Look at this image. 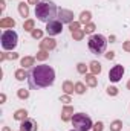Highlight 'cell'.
<instances>
[{
  "label": "cell",
  "mask_w": 130,
  "mask_h": 131,
  "mask_svg": "<svg viewBox=\"0 0 130 131\" xmlns=\"http://www.w3.org/2000/svg\"><path fill=\"white\" fill-rule=\"evenodd\" d=\"M87 69H89V67L84 64V63H78V64H77V70H78L80 73H83V75L87 73Z\"/></svg>",
  "instance_id": "obj_28"
},
{
  "label": "cell",
  "mask_w": 130,
  "mask_h": 131,
  "mask_svg": "<svg viewBox=\"0 0 130 131\" xmlns=\"http://www.w3.org/2000/svg\"><path fill=\"white\" fill-rule=\"evenodd\" d=\"M94 131H103V122H97L94 125Z\"/></svg>",
  "instance_id": "obj_33"
},
{
  "label": "cell",
  "mask_w": 130,
  "mask_h": 131,
  "mask_svg": "<svg viewBox=\"0 0 130 131\" xmlns=\"http://www.w3.org/2000/svg\"><path fill=\"white\" fill-rule=\"evenodd\" d=\"M5 101H6V95H5V93H2V95H0V104H3Z\"/></svg>",
  "instance_id": "obj_37"
},
{
  "label": "cell",
  "mask_w": 130,
  "mask_h": 131,
  "mask_svg": "<svg viewBox=\"0 0 130 131\" xmlns=\"http://www.w3.org/2000/svg\"><path fill=\"white\" fill-rule=\"evenodd\" d=\"M20 131H37V124L32 119H25L20 125Z\"/></svg>",
  "instance_id": "obj_10"
},
{
  "label": "cell",
  "mask_w": 130,
  "mask_h": 131,
  "mask_svg": "<svg viewBox=\"0 0 130 131\" xmlns=\"http://www.w3.org/2000/svg\"><path fill=\"white\" fill-rule=\"evenodd\" d=\"M86 84H87L89 87H97L98 85L97 75H94V73H86Z\"/></svg>",
  "instance_id": "obj_13"
},
{
  "label": "cell",
  "mask_w": 130,
  "mask_h": 131,
  "mask_svg": "<svg viewBox=\"0 0 130 131\" xmlns=\"http://www.w3.org/2000/svg\"><path fill=\"white\" fill-rule=\"evenodd\" d=\"M15 26V20L14 18H9V17H5V18H2L0 20V28H3V29H6V28H14Z\"/></svg>",
  "instance_id": "obj_12"
},
{
  "label": "cell",
  "mask_w": 130,
  "mask_h": 131,
  "mask_svg": "<svg viewBox=\"0 0 130 131\" xmlns=\"http://www.w3.org/2000/svg\"><path fill=\"white\" fill-rule=\"evenodd\" d=\"M17 41H18V35L14 31H5L2 34V47L5 50H12L15 49L17 46Z\"/></svg>",
  "instance_id": "obj_5"
},
{
  "label": "cell",
  "mask_w": 130,
  "mask_h": 131,
  "mask_svg": "<svg viewBox=\"0 0 130 131\" xmlns=\"http://www.w3.org/2000/svg\"><path fill=\"white\" fill-rule=\"evenodd\" d=\"M84 92H86V85H84L83 82H77V84H75V93L83 95Z\"/></svg>",
  "instance_id": "obj_25"
},
{
  "label": "cell",
  "mask_w": 130,
  "mask_h": 131,
  "mask_svg": "<svg viewBox=\"0 0 130 131\" xmlns=\"http://www.w3.org/2000/svg\"><path fill=\"white\" fill-rule=\"evenodd\" d=\"M17 96H18L20 99H28V98H29V92H28V90H25V89H18Z\"/></svg>",
  "instance_id": "obj_26"
},
{
  "label": "cell",
  "mask_w": 130,
  "mask_h": 131,
  "mask_svg": "<svg viewBox=\"0 0 130 131\" xmlns=\"http://www.w3.org/2000/svg\"><path fill=\"white\" fill-rule=\"evenodd\" d=\"M18 12H20L22 17H28V15H29V8H28V5H26L25 2L18 3Z\"/></svg>",
  "instance_id": "obj_18"
},
{
  "label": "cell",
  "mask_w": 130,
  "mask_h": 131,
  "mask_svg": "<svg viewBox=\"0 0 130 131\" xmlns=\"http://www.w3.org/2000/svg\"><path fill=\"white\" fill-rule=\"evenodd\" d=\"M48 57H49V52L43 50V49H40V52L37 53V60L38 61H44V60H48Z\"/></svg>",
  "instance_id": "obj_24"
},
{
  "label": "cell",
  "mask_w": 130,
  "mask_h": 131,
  "mask_svg": "<svg viewBox=\"0 0 130 131\" xmlns=\"http://www.w3.org/2000/svg\"><path fill=\"white\" fill-rule=\"evenodd\" d=\"M89 49L94 52V53H97V55H101L104 50H106V46H107V40L103 37V35H92L90 38H89Z\"/></svg>",
  "instance_id": "obj_4"
},
{
  "label": "cell",
  "mask_w": 130,
  "mask_h": 131,
  "mask_svg": "<svg viewBox=\"0 0 130 131\" xmlns=\"http://www.w3.org/2000/svg\"><path fill=\"white\" fill-rule=\"evenodd\" d=\"M34 61H35V58H32V57H25V58H22V69H26V67H31V66H34Z\"/></svg>",
  "instance_id": "obj_20"
},
{
  "label": "cell",
  "mask_w": 130,
  "mask_h": 131,
  "mask_svg": "<svg viewBox=\"0 0 130 131\" xmlns=\"http://www.w3.org/2000/svg\"><path fill=\"white\" fill-rule=\"evenodd\" d=\"M55 15H57V6L54 2H40L35 6V17L40 21L49 23L54 20Z\"/></svg>",
  "instance_id": "obj_2"
},
{
  "label": "cell",
  "mask_w": 130,
  "mask_h": 131,
  "mask_svg": "<svg viewBox=\"0 0 130 131\" xmlns=\"http://www.w3.org/2000/svg\"><path fill=\"white\" fill-rule=\"evenodd\" d=\"M89 69H90V72H92L94 75H99V73H101V64H99L98 61H92V63L89 64Z\"/></svg>",
  "instance_id": "obj_19"
},
{
  "label": "cell",
  "mask_w": 130,
  "mask_h": 131,
  "mask_svg": "<svg viewBox=\"0 0 130 131\" xmlns=\"http://www.w3.org/2000/svg\"><path fill=\"white\" fill-rule=\"evenodd\" d=\"M34 25H35V23H34V20H26V21L23 23V29H25L26 32H32L34 29H35V28H34Z\"/></svg>",
  "instance_id": "obj_22"
},
{
  "label": "cell",
  "mask_w": 130,
  "mask_h": 131,
  "mask_svg": "<svg viewBox=\"0 0 130 131\" xmlns=\"http://www.w3.org/2000/svg\"><path fill=\"white\" fill-rule=\"evenodd\" d=\"M2 131H11V130H9L8 127H3V130H2Z\"/></svg>",
  "instance_id": "obj_40"
},
{
  "label": "cell",
  "mask_w": 130,
  "mask_h": 131,
  "mask_svg": "<svg viewBox=\"0 0 130 131\" xmlns=\"http://www.w3.org/2000/svg\"><path fill=\"white\" fill-rule=\"evenodd\" d=\"M69 29L73 32V31H78L80 29V21H72L70 25H69Z\"/></svg>",
  "instance_id": "obj_31"
},
{
  "label": "cell",
  "mask_w": 130,
  "mask_h": 131,
  "mask_svg": "<svg viewBox=\"0 0 130 131\" xmlns=\"http://www.w3.org/2000/svg\"><path fill=\"white\" fill-rule=\"evenodd\" d=\"M60 99H61V102H64V104H69V102H72L69 95H63V96H61Z\"/></svg>",
  "instance_id": "obj_34"
},
{
  "label": "cell",
  "mask_w": 130,
  "mask_h": 131,
  "mask_svg": "<svg viewBox=\"0 0 130 131\" xmlns=\"http://www.w3.org/2000/svg\"><path fill=\"white\" fill-rule=\"evenodd\" d=\"M123 75H124V67L119 66V64H116L110 69V72H109V79H110L112 82H118V81L123 78Z\"/></svg>",
  "instance_id": "obj_6"
},
{
  "label": "cell",
  "mask_w": 130,
  "mask_h": 131,
  "mask_svg": "<svg viewBox=\"0 0 130 131\" xmlns=\"http://www.w3.org/2000/svg\"><path fill=\"white\" fill-rule=\"evenodd\" d=\"M123 49H124L126 52H130V41H126V43L123 44Z\"/></svg>",
  "instance_id": "obj_35"
},
{
  "label": "cell",
  "mask_w": 130,
  "mask_h": 131,
  "mask_svg": "<svg viewBox=\"0 0 130 131\" xmlns=\"http://www.w3.org/2000/svg\"><path fill=\"white\" fill-rule=\"evenodd\" d=\"M83 31H84V34H92L94 31H95V25H94V23H87L86 28H84Z\"/></svg>",
  "instance_id": "obj_29"
},
{
  "label": "cell",
  "mask_w": 130,
  "mask_h": 131,
  "mask_svg": "<svg viewBox=\"0 0 130 131\" xmlns=\"http://www.w3.org/2000/svg\"><path fill=\"white\" fill-rule=\"evenodd\" d=\"M90 18H92V14H90L89 11H83V12L80 14V23L87 25V23H90Z\"/></svg>",
  "instance_id": "obj_15"
},
{
  "label": "cell",
  "mask_w": 130,
  "mask_h": 131,
  "mask_svg": "<svg viewBox=\"0 0 130 131\" xmlns=\"http://www.w3.org/2000/svg\"><path fill=\"white\" fill-rule=\"evenodd\" d=\"M55 46H57V43H55V40L54 38H51V37H48V38H43L41 41H40V49H43V50H52V49H55Z\"/></svg>",
  "instance_id": "obj_9"
},
{
  "label": "cell",
  "mask_w": 130,
  "mask_h": 131,
  "mask_svg": "<svg viewBox=\"0 0 130 131\" xmlns=\"http://www.w3.org/2000/svg\"><path fill=\"white\" fill-rule=\"evenodd\" d=\"M58 20L61 23H72L73 21V12L69 11V9H60L58 11Z\"/></svg>",
  "instance_id": "obj_8"
},
{
  "label": "cell",
  "mask_w": 130,
  "mask_h": 131,
  "mask_svg": "<svg viewBox=\"0 0 130 131\" xmlns=\"http://www.w3.org/2000/svg\"><path fill=\"white\" fill-rule=\"evenodd\" d=\"M123 130V122L121 121H113L110 124V131H121Z\"/></svg>",
  "instance_id": "obj_23"
},
{
  "label": "cell",
  "mask_w": 130,
  "mask_h": 131,
  "mask_svg": "<svg viewBox=\"0 0 130 131\" xmlns=\"http://www.w3.org/2000/svg\"><path fill=\"white\" fill-rule=\"evenodd\" d=\"M63 92H64L66 95L73 93V92H75V85H73L70 81H64V82H63Z\"/></svg>",
  "instance_id": "obj_17"
},
{
  "label": "cell",
  "mask_w": 130,
  "mask_h": 131,
  "mask_svg": "<svg viewBox=\"0 0 130 131\" xmlns=\"http://www.w3.org/2000/svg\"><path fill=\"white\" fill-rule=\"evenodd\" d=\"M61 31H63V23L60 20H52L46 26V32L49 35H58V34H61Z\"/></svg>",
  "instance_id": "obj_7"
},
{
  "label": "cell",
  "mask_w": 130,
  "mask_h": 131,
  "mask_svg": "<svg viewBox=\"0 0 130 131\" xmlns=\"http://www.w3.org/2000/svg\"><path fill=\"white\" fill-rule=\"evenodd\" d=\"M32 38H35V40H37V38H41V37H43V32H41V29H34L32 32Z\"/></svg>",
  "instance_id": "obj_32"
},
{
  "label": "cell",
  "mask_w": 130,
  "mask_h": 131,
  "mask_svg": "<svg viewBox=\"0 0 130 131\" xmlns=\"http://www.w3.org/2000/svg\"><path fill=\"white\" fill-rule=\"evenodd\" d=\"M72 37H73V40H83V37H84V31H83V29L73 31V32H72Z\"/></svg>",
  "instance_id": "obj_27"
},
{
  "label": "cell",
  "mask_w": 130,
  "mask_h": 131,
  "mask_svg": "<svg viewBox=\"0 0 130 131\" xmlns=\"http://www.w3.org/2000/svg\"><path fill=\"white\" fill-rule=\"evenodd\" d=\"M26 78H29V75H28V72H26L25 69L15 70V79H17V81H25Z\"/></svg>",
  "instance_id": "obj_16"
},
{
  "label": "cell",
  "mask_w": 130,
  "mask_h": 131,
  "mask_svg": "<svg viewBox=\"0 0 130 131\" xmlns=\"http://www.w3.org/2000/svg\"><path fill=\"white\" fill-rule=\"evenodd\" d=\"M72 124H73V128L78 130V131H89L90 128H94L92 119H90L87 114H84V113H77V114H73Z\"/></svg>",
  "instance_id": "obj_3"
},
{
  "label": "cell",
  "mask_w": 130,
  "mask_h": 131,
  "mask_svg": "<svg viewBox=\"0 0 130 131\" xmlns=\"http://www.w3.org/2000/svg\"><path fill=\"white\" fill-rule=\"evenodd\" d=\"M106 58H107V60H113V58H115V52H109V53H106Z\"/></svg>",
  "instance_id": "obj_36"
},
{
  "label": "cell",
  "mask_w": 130,
  "mask_h": 131,
  "mask_svg": "<svg viewBox=\"0 0 130 131\" xmlns=\"http://www.w3.org/2000/svg\"><path fill=\"white\" fill-rule=\"evenodd\" d=\"M17 58H18V53H14V52L12 53H2L0 55V61H5V60H12L14 61Z\"/></svg>",
  "instance_id": "obj_21"
},
{
  "label": "cell",
  "mask_w": 130,
  "mask_h": 131,
  "mask_svg": "<svg viewBox=\"0 0 130 131\" xmlns=\"http://www.w3.org/2000/svg\"><path fill=\"white\" fill-rule=\"evenodd\" d=\"M55 81V72L51 66L40 64L29 73V85L32 89H46Z\"/></svg>",
  "instance_id": "obj_1"
},
{
  "label": "cell",
  "mask_w": 130,
  "mask_h": 131,
  "mask_svg": "<svg viewBox=\"0 0 130 131\" xmlns=\"http://www.w3.org/2000/svg\"><path fill=\"white\" fill-rule=\"evenodd\" d=\"M107 95H110V96H116V95H118V89L113 87V85L107 87Z\"/></svg>",
  "instance_id": "obj_30"
},
{
  "label": "cell",
  "mask_w": 130,
  "mask_h": 131,
  "mask_svg": "<svg viewBox=\"0 0 130 131\" xmlns=\"http://www.w3.org/2000/svg\"><path fill=\"white\" fill-rule=\"evenodd\" d=\"M28 3H29V5H38L40 0H28Z\"/></svg>",
  "instance_id": "obj_38"
},
{
  "label": "cell",
  "mask_w": 130,
  "mask_h": 131,
  "mask_svg": "<svg viewBox=\"0 0 130 131\" xmlns=\"http://www.w3.org/2000/svg\"><path fill=\"white\" fill-rule=\"evenodd\" d=\"M72 131H78V130H72Z\"/></svg>",
  "instance_id": "obj_42"
},
{
  "label": "cell",
  "mask_w": 130,
  "mask_h": 131,
  "mask_svg": "<svg viewBox=\"0 0 130 131\" xmlns=\"http://www.w3.org/2000/svg\"><path fill=\"white\" fill-rule=\"evenodd\" d=\"M5 5H6L5 2H0V11H5Z\"/></svg>",
  "instance_id": "obj_39"
},
{
  "label": "cell",
  "mask_w": 130,
  "mask_h": 131,
  "mask_svg": "<svg viewBox=\"0 0 130 131\" xmlns=\"http://www.w3.org/2000/svg\"><path fill=\"white\" fill-rule=\"evenodd\" d=\"M72 117H73V108L69 107V105H66L64 108H63V111H61V119H63V122L72 121Z\"/></svg>",
  "instance_id": "obj_11"
},
{
  "label": "cell",
  "mask_w": 130,
  "mask_h": 131,
  "mask_svg": "<svg viewBox=\"0 0 130 131\" xmlns=\"http://www.w3.org/2000/svg\"><path fill=\"white\" fill-rule=\"evenodd\" d=\"M127 89H129V90H130V81H129V82H127Z\"/></svg>",
  "instance_id": "obj_41"
},
{
  "label": "cell",
  "mask_w": 130,
  "mask_h": 131,
  "mask_svg": "<svg viewBox=\"0 0 130 131\" xmlns=\"http://www.w3.org/2000/svg\"><path fill=\"white\" fill-rule=\"evenodd\" d=\"M26 117H28V111H26V110H23V108H20V110H17V111L14 113V119H15V121L23 122Z\"/></svg>",
  "instance_id": "obj_14"
}]
</instances>
